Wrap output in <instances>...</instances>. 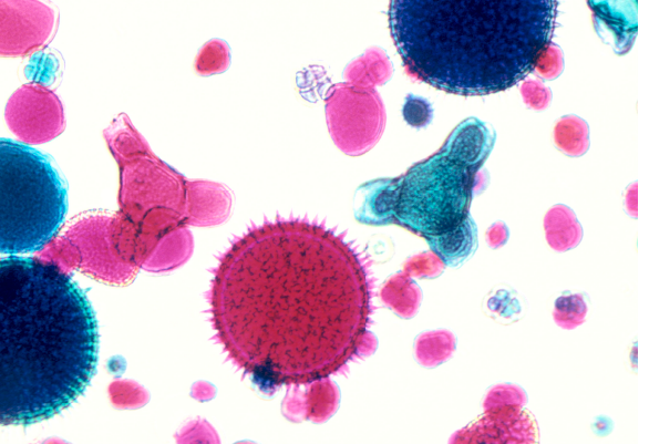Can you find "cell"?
I'll use <instances>...</instances> for the list:
<instances>
[{"label":"cell","instance_id":"ba28073f","mask_svg":"<svg viewBox=\"0 0 649 444\" xmlns=\"http://www.w3.org/2000/svg\"><path fill=\"white\" fill-rule=\"evenodd\" d=\"M432 252H435L446 265L458 268L477 252V225L471 216L455 229L440 235L427 237Z\"/></svg>","mask_w":649,"mask_h":444},{"label":"cell","instance_id":"9a60e30c","mask_svg":"<svg viewBox=\"0 0 649 444\" xmlns=\"http://www.w3.org/2000/svg\"><path fill=\"white\" fill-rule=\"evenodd\" d=\"M597 20L617 28L636 27L637 0H589Z\"/></svg>","mask_w":649,"mask_h":444},{"label":"cell","instance_id":"6da1fadb","mask_svg":"<svg viewBox=\"0 0 649 444\" xmlns=\"http://www.w3.org/2000/svg\"><path fill=\"white\" fill-rule=\"evenodd\" d=\"M376 277L346 232L276 216L236 237L213 271L216 342L265 396L343 375L369 355Z\"/></svg>","mask_w":649,"mask_h":444},{"label":"cell","instance_id":"7c38bea8","mask_svg":"<svg viewBox=\"0 0 649 444\" xmlns=\"http://www.w3.org/2000/svg\"><path fill=\"white\" fill-rule=\"evenodd\" d=\"M483 313L502 325L518 323L524 316V304L515 289L499 285L484 298Z\"/></svg>","mask_w":649,"mask_h":444},{"label":"cell","instance_id":"277c9868","mask_svg":"<svg viewBox=\"0 0 649 444\" xmlns=\"http://www.w3.org/2000/svg\"><path fill=\"white\" fill-rule=\"evenodd\" d=\"M67 184L47 154L0 140V250L34 253L53 241L67 214Z\"/></svg>","mask_w":649,"mask_h":444},{"label":"cell","instance_id":"cb8c5ba5","mask_svg":"<svg viewBox=\"0 0 649 444\" xmlns=\"http://www.w3.org/2000/svg\"><path fill=\"white\" fill-rule=\"evenodd\" d=\"M637 183H634L625 195V209L632 218H637L638 213Z\"/></svg>","mask_w":649,"mask_h":444},{"label":"cell","instance_id":"7a4b0ae2","mask_svg":"<svg viewBox=\"0 0 649 444\" xmlns=\"http://www.w3.org/2000/svg\"><path fill=\"white\" fill-rule=\"evenodd\" d=\"M99 334L86 294L59 267L9 255L0 262V421L30 426L86 391Z\"/></svg>","mask_w":649,"mask_h":444},{"label":"cell","instance_id":"2e32d148","mask_svg":"<svg viewBox=\"0 0 649 444\" xmlns=\"http://www.w3.org/2000/svg\"><path fill=\"white\" fill-rule=\"evenodd\" d=\"M589 314V299L582 293H565L556 298L553 319L556 325L573 330L585 323Z\"/></svg>","mask_w":649,"mask_h":444},{"label":"cell","instance_id":"30bf717a","mask_svg":"<svg viewBox=\"0 0 649 444\" xmlns=\"http://www.w3.org/2000/svg\"><path fill=\"white\" fill-rule=\"evenodd\" d=\"M380 295L386 305L400 317L407 319L417 314L422 301L420 287L406 273L391 277L381 289Z\"/></svg>","mask_w":649,"mask_h":444},{"label":"cell","instance_id":"4fadbf2b","mask_svg":"<svg viewBox=\"0 0 649 444\" xmlns=\"http://www.w3.org/2000/svg\"><path fill=\"white\" fill-rule=\"evenodd\" d=\"M554 142L566 156L580 158L590 149V128L578 116H565L555 123Z\"/></svg>","mask_w":649,"mask_h":444},{"label":"cell","instance_id":"5b68a950","mask_svg":"<svg viewBox=\"0 0 649 444\" xmlns=\"http://www.w3.org/2000/svg\"><path fill=\"white\" fill-rule=\"evenodd\" d=\"M5 120L20 142L32 146L54 140L66 129L63 102L39 82H29L14 92L6 103Z\"/></svg>","mask_w":649,"mask_h":444},{"label":"cell","instance_id":"8992f818","mask_svg":"<svg viewBox=\"0 0 649 444\" xmlns=\"http://www.w3.org/2000/svg\"><path fill=\"white\" fill-rule=\"evenodd\" d=\"M58 12L48 0H0V54L26 57L56 33Z\"/></svg>","mask_w":649,"mask_h":444},{"label":"cell","instance_id":"5bb4252c","mask_svg":"<svg viewBox=\"0 0 649 444\" xmlns=\"http://www.w3.org/2000/svg\"><path fill=\"white\" fill-rule=\"evenodd\" d=\"M306 418L323 422L333 415L338 407L339 392L329 379L315 382L305 392Z\"/></svg>","mask_w":649,"mask_h":444},{"label":"cell","instance_id":"3957f363","mask_svg":"<svg viewBox=\"0 0 649 444\" xmlns=\"http://www.w3.org/2000/svg\"><path fill=\"white\" fill-rule=\"evenodd\" d=\"M388 16L411 78L487 96L534 71L551 43L558 0H390Z\"/></svg>","mask_w":649,"mask_h":444},{"label":"cell","instance_id":"d6986e66","mask_svg":"<svg viewBox=\"0 0 649 444\" xmlns=\"http://www.w3.org/2000/svg\"><path fill=\"white\" fill-rule=\"evenodd\" d=\"M446 264L441 258L432 251L421 253L409 258L404 266V273L411 277L437 278L446 270Z\"/></svg>","mask_w":649,"mask_h":444},{"label":"cell","instance_id":"e0dca14e","mask_svg":"<svg viewBox=\"0 0 649 444\" xmlns=\"http://www.w3.org/2000/svg\"><path fill=\"white\" fill-rule=\"evenodd\" d=\"M528 395L525 390L513 384H499L491 387L483 398V409L489 411L507 407H525Z\"/></svg>","mask_w":649,"mask_h":444},{"label":"cell","instance_id":"603a6c76","mask_svg":"<svg viewBox=\"0 0 649 444\" xmlns=\"http://www.w3.org/2000/svg\"><path fill=\"white\" fill-rule=\"evenodd\" d=\"M509 227L504 222L492 224L486 234L487 243L492 250H499L509 241Z\"/></svg>","mask_w":649,"mask_h":444},{"label":"cell","instance_id":"ffe728a7","mask_svg":"<svg viewBox=\"0 0 649 444\" xmlns=\"http://www.w3.org/2000/svg\"><path fill=\"white\" fill-rule=\"evenodd\" d=\"M534 70L545 80L559 78L564 70V55L562 49L550 43L540 56Z\"/></svg>","mask_w":649,"mask_h":444},{"label":"cell","instance_id":"ac0fdd59","mask_svg":"<svg viewBox=\"0 0 649 444\" xmlns=\"http://www.w3.org/2000/svg\"><path fill=\"white\" fill-rule=\"evenodd\" d=\"M229 48L219 40H213L200 51L195 69L200 75L220 74L229 66Z\"/></svg>","mask_w":649,"mask_h":444},{"label":"cell","instance_id":"d4e9b609","mask_svg":"<svg viewBox=\"0 0 649 444\" xmlns=\"http://www.w3.org/2000/svg\"><path fill=\"white\" fill-rule=\"evenodd\" d=\"M610 421V419H604V417H601L596 420L594 429H599V431H596L599 435H605V433L610 432L609 428H607L609 427Z\"/></svg>","mask_w":649,"mask_h":444},{"label":"cell","instance_id":"52a82bcc","mask_svg":"<svg viewBox=\"0 0 649 444\" xmlns=\"http://www.w3.org/2000/svg\"><path fill=\"white\" fill-rule=\"evenodd\" d=\"M539 423L524 407L484 411L452 436L450 443H538Z\"/></svg>","mask_w":649,"mask_h":444},{"label":"cell","instance_id":"9c48e42d","mask_svg":"<svg viewBox=\"0 0 649 444\" xmlns=\"http://www.w3.org/2000/svg\"><path fill=\"white\" fill-rule=\"evenodd\" d=\"M545 239L551 249L564 253L578 247L583 239V227L568 205L558 204L544 216Z\"/></svg>","mask_w":649,"mask_h":444},{"label":"cell","instance_id":"44dd1931","mask_svg":"<svg viewBox=\"0 0 649 444\" xmlns=\"http://www.w3.org/2000/svg\"><path fill=\"white\" fill-rule=\"evenodd\" d=\"M521 95L525 105L537 111L548 109L552 101V91L542 81H524Z\"/></svg>","mask_w":649,"mask_h":444},{"label":"cell","instance_id":"7402d4cb","mask_svg":"<svg viewBox=\"0 0 649 444\" xmlns=\"http://www.w3.org/2000/svg\"><path fill=\"white\" fill-rule=\"evenodd\" d=\"M404 117L411 127H426L432 119L431 105L425 99L409 96L404 107Z\"/></svg>","mask_w":649,"mask_h":444},{"label":"cell","instance_id":"8fae6325","mask_svg":"<svg viewBox=\"0 0 649 444\" xmlns=\"http://www.w3.org/2000/svg\"><path fill=\"white\" fill-rule=\"evenodd\" d=\"M456 349V337L446 329L421 334L415 345L416 358L419 364L426 368L445 364L455 354Z\"/></svg>","mask_w":649,"mask_h":444}]
</instances>
